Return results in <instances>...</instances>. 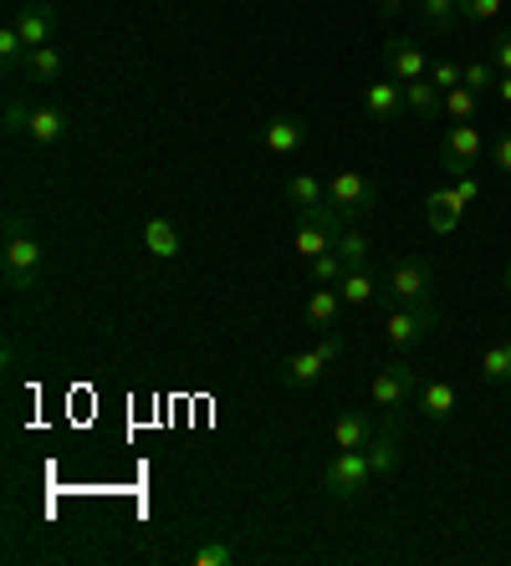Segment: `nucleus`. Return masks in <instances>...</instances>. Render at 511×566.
I'll use <instances>...</instances> for the list:
<instances>
[{
  "label": "nucleus",
  "instance_id": "obj_1",
  "mask_svg": "<svg viewBox=\"0 0 511 566\" xmlns=\"http://www.w3.org/2000/svg\"><path fill=\"white\" fill-rule=\"evenodd\" d=\"M6 286L11 291H36L41 286V265H46V245L31 230H21V214L6 220Z\"/></svg>",
  "mask_w": 511,
  "mask_h": 566
},
{
  "label": "nucleus",
  "instance_id": "obj_2",
  "mask_svg": "<svg viewBox=\"0 0 511 566\" xmlns=\"http://www.w3.org/2000/svg\"><path fill=\"white\" fill-rule=\"evenodd\" d=\"M435 327H440V306L435 302H394V312L384 316V343L394 347V353H415V347H425L435 337Z\"/></svg>",
  "mask_w": 511,
  "mask_h": 566
},
{
  "label": "nucleus",
  "instance_id": "obj_3",
  "mask_svg": "<svg viewBox=\"0 0 511 566\" xmlns=\"http://www.w3.org/2000/svg\"><path fill=\"white\" fill-rule=\"evenodd\" d=\"M343 353H348V343H343V332L327 327V332H323V343L307 347V353H292V357L282 363V368H277V378H282L286 388H312V382L323 378V373L333 368V363H337Z\"/></svg>",
  "mask_w": 511,
  "mask_h": 566
},
{
  "label": "nucleus",
  "instance_id": "obj_4",
  "mask_svg": "<svg viewBox=\"0 0 511 566\" xmlns=\"http://www.w3.org/2000/svg\"><path fill=\"white\" fill-rule=\"evenodd\" d=\"M374 485V464H368V449H337L323 470V490L333 501H353Z\"/></svg>",
  "mask_w": 511,
  "mask_h": 566
},
{
  "label": "nucleus",
  "instance_id": "obj_5",
  "mask_svg": "<svg viewBox=\"0 0 511 566\" xmlns=\"http://www.w3.org/2000/svg\"><path fill=\"white\" fill-rule=\"evenodd\" d=\"M374 199H378V185L358 169H337L333 179H327V205H333L337 214H348V220L374 214Z\"/></svg>",
  "mask_w": 511,
  "mask_h": 566
},
{
  "label": "nucleus",
  "instance_id": "obj_6",
  "mask_svg": "<svg viewBox=\"0 0 511 566\" xmlns=\"http://www.w3.org/2000/svg\"><path fill=\"white\" fill-rule=\"evenodd\" d=\"M435 286H440V276H435L430 261H399L389 276H384V296H389V302H409V306L435 302Z\"/></svg>",
  "mask_w": 511,
  "mask_h": 566
},
{
  "label": "nucleus",
  "instance_id": "obj_7",
  "mask_svg": "<svg viewBox=\"0 0 511 566\" xmlns=\"http://www.w3.org/2000/svg\"><path fill=\"white\" fill-rule=\"evenodd\" d=\"M415 394H419V373L409 368V363H384V368L374 373V382H368V398H374V409H384V413H399Z\"/></svg>",
  "mask_w": 511,
  "mask_h": 566
},
{
  "label": "nucleus",
  "instance_id": "obj_8",
  "mask_svg": "<svg viewBox=\"0 0 511 566\" xmlns=\"http://www.w3.org/2000/svg\"><path fill=\"white\" fill-rule=\"evenodd\" d=\"M476 158H481V128H471V123H450V133H445V144H440V169L450 174V179H460Z\"/></svg>",
  "mask_w": 511,
  "mask_h": 566
},
{
  "label": "nucleus",
  "instance_id": "obj_9",
  "mask_svg": "<svg viewBox=\"0 0 511 566\" xmlns=\"http://www.w3.org/2000/svg\"><path fill=\"white\" fill-rule=\"evenodd\" d=\"M11 27L21 31L27 52H36V46H52V41H56V6H52V0H27V6L15 11Z\"/></svg>",
  "mask_w": 511,
  "mask_h": 566
},
{
  "label": "nucleus",
  "instance_id": "obj_10",
  "mask_svg": "<svg viewBox=\"0 0 511 566\" xmlns=\"http://www.w3.org/2000/svg\"><path fill=\"white\" fill-rule=\"evenodd\" d=\"M384 66H389V77L394 82H419V77H430V56L419 52V41H384Z\"/></svg>",
  "mask_w": 511,
  "mask_h": 566
},
{
  "label": "nucleus",
  "instance_id": "obj_11",
  "mask_svg": "<svg viewBox=\"0 0 511 566\" xmlns=\"http://www.w3.org/2000/svg\"><path fill=\"white\" fill-rule=\"evenodd\" d=\"M67 133H72V123H67V113H62L56 103H36V107H31L27 138H31L36 148H56L62 138H67Z\"/></svg>",
  "mask_w": 511,
  "mask_h": 566
},
{
  "label": "nucleus",
  "instance_id": "obj_12",
  "mask_svg": "<svg viewBox=\"0 0 511 566\" xmlns=\"http://www.w3.org/2000/svg\"><path fill=\"white\" fill-rule=\"evenodd\" d=\"M415 403H419V413L430 423H450L456 419V409H460V394H456V382H419V394H415Z\"/></svg>",
  "mask_w": 511,
  "mask_h": 566
},
{
  "label": "nucleus",
  "instance_id": "obj_13",
  "mask_svg": "<svg viewBox=\"0 0 511 566\" xmlns=\"http://www.w3.org/2000/svg\"><path fill=\"white\" fill-rule=\"evenodd\" d=\"M261 144L271 148V154H296V148L307 144V118H296V113H282V118H271L267 128H261Z\"/></svg>",
  "mask_w": 511,
  "mask_h": 566
},
{
  "label": "nucleus",
  "instance_id": "obj_14",
  "mask_svg": "<svg viewBox=\"0 0 511 566\" xmlns=\"http://www.w3.org/2000/svg\"><path fill=\"white\" fill-rule=\"evenodd\" d=\"M337 296H343V306H368V302H378L384 296V281L374 276V265H348V276L337 281Z\"/></svg>",
  "mask_w": 511,
  "mask_h": 566
},
{
  "label": "nucleus",
  "instance_id": "obj_15",
  "mask_svg": "<svg viewBox=\"0 0 511 566\" xmlns=\"http://www.w3.org/2000/svg\"><path fill=\"white\" fill-rule=\"evenodd\" d=\"M144 245L154 261H179V251H185V235H179L175 220H164V214H154V220L144 224Z\"/></svg>",
  "mask_w": 511,
  "mask_h": 566
},
{
  "label": "nucleus",
  "instance_id": "obj_16",
  "mask_svg": "<svg viewBox=\"0 0 511 566\" xmlns=\"http://www.w3.org/2000/svg\"><path fill=\"white\" fill-rule=\"evenodd\" d=\"M399 107H404V82L384 77V82H368V87H364V113L374 123H389Z\"/></svg>",
  "mask_w": 511,
  "mask_h": 566
},
{
  "label": "nucleus",
  "instance_id": "obj_17",
  "mask_svg": "<svg viewBox=\"0 0 511 566\" xmlns=\"http://www.w3.org/2000/svg\"><path fill=\"white\" fill-rule=\"evenodd\" d=\"M333 230L327 224H317V220H307V214H296V230H292V251L302 255V261H317V255H327L333 251Z\"/></svg>",
  "mask_w": 511,
  "mask_h": 566
},
{
  "label": "nucleus",
  "instance_id": "obj_18",
  "mask_svg": "<svg viewBox=\"0 0 511 566\" xmlns=\"http://www.w3.org/2000/svg\"><path fill=\"white\" fill-rule=\"evenodd\" d=\"M440 103H445V93H440V87H435L430 77H419V82H404V113H415L419 123L440 118Z\"/></svg>",
  "mask_w": 511,
  "mask_h": 566
},
{
  "label": "nucleus",
  "instance_id": "obj_19",
  "mask_svg": "<svg viewBox=\"0 0 511 566\" xmlns=\"http://www.w3.org/2000/svg\"><path fill=\"white\" fill-rule=\"evenodd\" d=\"M425 224H430L435 235H450L460 224V199L456 189H430V199H425Z\"/></svg>",
  "mask_w": 511,
  "mask_h": 566
},
{
  "label": "nucleus",
  "instance_id": "obj_20",
  "mask_svg": "<svg viewBox=\"0 0 511 566\" xmlns=\"http://www.w3.org/2000/svg\"><path fill=\"white\" fill-rule=\"evenodd\" d=\"M368 439H374V423L364 419L358 409H343L333 423V449H368Z\"/></svg>",
  "mask_w": 511,
  "mask_h": 566
},
{
  "label": "nucleus",
  "instance_id": "obj_21",
  "mask_svg": "<svg viewBox=\"0 0 511 566\" xmlns=\"http://www.w3.org/2000/svg\"><path fill=\"white\" fill-rule=\"evenodd\" d=\"M286 205H292L296 214L312 210V205H327V185L317 174H292V179H286Z\"/></svg>",
  "mask_w": 511,
  "mask_h": 566
},
{
  "label": "nucleus",
  "instance_id": "obj_22",
  "mask_svg": "<svg viewBox=\"0 0 511 566\" xmlns=\"http://www.w3.org/2000/svg\"><path fill=\"white\" fill-rule=\"evenodd\" d=\"M337 312H343L337 286H317L307 296V322H312V327H337Z\"/></svg>",
  "mask_w": 511,
  "mask_h": 566
},
{
  "label": "nucleus",
  "instance_id": "obj_23",
  "mask_svg": "<svg viewBox=\"0 0 511 566\" xmlns=\"http://www.w3.org/2000/svg\"><path fill=\"white\" fill-rule=\"evenodd\" d=\"M31 82H56L62 72H67V62H62V52L56 46H36V52H27V66H21Z\"/></svg>",
  "mask_w": 511,
  "mask_h": 566
},
{
  "label": "nucleus",
  "instance_id": "obj_24",
  "mask_svg": "<svg viewBox=\"0 0 511 566\" xmlns=\"http://www.w3.org/2000/svg\"><path fill=\"white\" fill-rule=\"evenodd\" d=\"M368 464H374V480H389L399 470V439L394 434H374L368 439Z\"/></svg>",
  "mask_w": 511,
  "mask_h": 566
},
{
  "label": "nucleus",
  "instance_id": "obj_25",
  "mask_svg": "<svg viewBox=\"0 0 511 566\" xmlns=\"http://www.w3.org/2000/svg\"><path fill=\"white\" fill-rule=\"evenodd\" d=\"M445 118H456V123H471L476 113H481V93H471V87H450L440 103Z\"/></svg>",
  "mask_w": 511,
  "mask_h": 566
},
{
  "label": "nucleus",
  "instance_id": "obj_26",
  "mask_svg": "<svg viewBox=\"0 0 511 566\" xmlns=\"http://www.w3.org/2000/svg\"><path fill=\"white\" fill-rule=\"evenodd\" d=\"M307 276H312V286H337V281L348 276V261L337 251H327V255H317V261H307Z\"/></svg>",
  "mask_w": 511,
  "mask_h": 566
},
{
  "label": "nucleus",
  "instance_id": "obj_27",
  "mask_svg": "<svg viewBox=\"0 0 511 566\" xmlns=\"http://www.w3.org/2000/svg\"><path fill=\"white\" fill-rule=\"evenodd\" d=\"M481 378L486 382H511V337H507V343H497V347H486Z\"/></svg>",
  "mask_w": 511,
  "mask_h": 566
},
{
  "label": "nucleus",
  "instance_id": "obj_28",
  "mask_svg": "<svg viewBox=\"0 0 511 566\" xmlns=\"http://www.w3.org/2000/svg\"><path fill=\"white\" fill-rule=\"evenodd\" d=\"M497 62L491 56H481V62H466V77H460V87H471V93H497Z\"/></svg>",
  "mask_w": 511,
  "mask_h": 566
},
{
  "label": "nucleus",
  "instance_id": "obj_29",
  "mask_svg": "<svg viewBox=\"0 0 511 566\" xmlns=\"http://www.w3.org/2000/svg\"><path fill=\"white\" fill-rule=\"evenodd\" d=\"M337 255H343V261L348 265H368L374 261V245H368V235L364 230H343V235H337V245H333Z\"/></svg>",
  "mask_w": 511,
  "mask_h": 566
},
{
  "label": "nucleus",
  "instance_id": "obj_30",
  "mask_svg": "<svg viewBox=\"0 0 511 566\" xmlns=\"http://www.w3.org/2000/svg\"><path fill=\"white\" fill-rule=\"evenodd\" d=\"M419 15H425V27H435V31H450L456 21H466V15H460V0H425Z\"/></svg>",
  "mask_w": 511,
  "mask_h": 566
},
{
  "label": "nucleus",
  "instance_id": "obj_31",
  "mask_svg": "<svg viewBox=\"0 0 511 566\" xmlns=\"http://www.w3.org/2000/svg\"><path fill=\"white\" fill-rule=\"evenodd\" d=\"M0 62H6V72H21V66H27V41H21L15 27L0 31Z\"/></svg>",
  "mask_w": 511,
  "mask_h": 566
},
{
  "label": "nucleus",
  "instance_id": "obj_32",
  "mask_svg": "<svg viewBox=\"0 0 511 566\" xmlns=\"http://www.w3.org/2000/svg\"><path fill=\"white\" fill-rule=\"evenodd\" d=\"M195 566H236V546H226V541H205L200 552H195Z\"/></svg>",
  "mask_w": 511,
  "mask_h": 566
},
{
  "label": "nucleus",
  "instance_id": "obj_33",
  "mask_svg": "<svg viewBox=\"0 0 511 566\" xmlns=\"http://www.w3.org/2000/svg\"><path fill=\"white\" fill-rule=\"evenodd\" d=\"M460 77H466V66H460V62H430V82L440 87V93L460 87Z\"/></svg>",
  "mask_w": 511,
  "mask_h": 566
},
{
  "label": "nucleus",
  "instance_id": "obj_34",
  "mask_svg": "<svg viewBox=\"0 0 511 566\" xmlns=\"http://www.w3.org/2000/svg\"><path fill=\"white\" fill-rule=\"evenodd\" d=\"M501 6H507V0H460V15H466V21H497Z\"/></svg>",
  "mask_w": 511,
  "mask_h": 566
},
{
  "label": "nucleus",
  "instance_id": "obj_35",
  "mask_svg": "<svg viewBox=\"0 0 511 566\" xmlns=\"http://www.w3.org/2000/svg\"><path fill=\"white\" fill-rule=\"evenodd\" d=\"M31 128V107L21 97H6V133H27Z\"/></svg>",
  "mask_w": 511,
  "mask_h": 566
},
{
  "label": "nucleus",
  "instance_id": "obj_36",
  "mask_svg": "<svg viewBox=\"0 0 511 566\" xmlns=\"http://www.w3.org/2000/svg\"><path fill=\"white\" fill-rule=\"evenodd\" d=\"M491 62H497V72H511V31L491 36Z\"/></svg>",
  "mask_w": 511,
  "mask_h": 566
},
{
  "label": "nucleus",
  "instance_id": "obj_37",
  "mask_svg": "<svg viewBox=\"0 0 511 566\" xmlns=\"http://www.w3.org/2000/svg\"><path fill=\"white\" fill-rule=\"evenodd\" d=\"M450 189H456V199H460V210H466V205H476V195H481V185H476L471 174H460V179H456V185H450Z\"/></svg>",
  "mask_w": 511,
  "mask_h": 566
},
{
  "label": "nucleus",
  "instance_id": "obj_38",
  "mask_svg": "<svg viewBox=\"0 0 511 566\" xmlns=\"http://www.w3.org/2000/svg\"><path fill=\"white\" fill-rule=\"evenodd\" d=\"M491 158H497V169H501V174H511V133H501V138H497Z\"/></svg>",
  "mask_w": 511,
  "mask_h": 566
},
{
  "label": "nucleus",
  "instance_id": "obj_39",
  "mask_svg": "<svg viewBox=\"0 0 511 566\" xmlns=\"http://www.w3.org/2000/svg\"><path fill=\"white\" fill-rule=\"evenodd\" d=\"M497 97L511 107V72H501V82H497Z\"/></svg>",
  "mask_w": 511,
  "mask_h": 566
},
{
  "label": "nucleus",
  "instance_id": "obj_40",
  "mask_svg": "<svg viewBox=\"0 0 511 566\" xmlns=\"http://www.w3.org/2000/svg\"><path fill=\"white\" fill-rule=\"evenodd\" d=\"M378 11H384V15H404V0H378Z\"/></svg>",
  "mask_w": 511,
  "mask_h": 566
},
{
  "label": "nucleus",
  "instance_id": "obj_41",
  "mask_svg": "<svg viewBox=\"0 0 511 566\" xmlns=\"http://www.w3.org/2000/svg\"><path fill=\"white\" fill-rule=\"evenodd\" d=\"M409 6H425V0H404V11H409Z\"/></svg>",
  "mask_w": 511,
  "mask_h": 566
},
{
  "label": "nucleus",
  "instance_id": "obj_42",
  "mask_svg": "<svg viewBox=\"0 0 511 566\" xmlns=\"http://www.w3.org/2000/svg\"><path fill=\"white\" fill-rule=\"evenodd\" d=\"M507 291H511V265H507Z\"/></svg>",
  "mask_w": 511,
  "mask_h": 566
},
{
  "label": "nucleus",
  "instance_id": "obj_43",
  "mask_svg": "<svg viewBox=\"0 0 511 566\" xmlns=\"http://www.w3.org/2000/svg\"><path fill=\"white\" fill-rule=\"evenodd\" d=\"M507 403H511V382H507Z\"/></svg>",
  "mask_w": 511,
  "mask_h": 566
}]
</instances>
